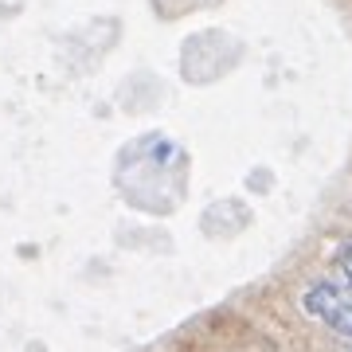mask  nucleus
<instances>
[{
	"mask_svg": "<svg viewBox=\"0 0 352 352\" xmlns=\"http://www.w3.org/2000/svg\"><path fill=\"white\" fill-rule=\"evenodd\" d=\"M305 314H314L317 321H325L329 329H337L340 337L352 340V289L337 286V282H317L302 294Z\"/></svg>",
	"mask_w": 352,
	"mask_h": 352,
	"instance_id": "f257e3e1",
	"label": "nucleus"
},
{
	"mask_svg": "<svg viewBox=\"0 0 352 352\" xmlns=\"http://www.w3.org/2000/svg\"><path fill=\"white\" fill-rule=\"evenodd\" d=\"M340 270H344V278H349V289H352V247L340 254Z\"/></svg>",
	"mask_w": 352,
	"mask_h": 352,
	"instance_id": "f03ea898",
	"label": "nucleus"
}]
</instances>
